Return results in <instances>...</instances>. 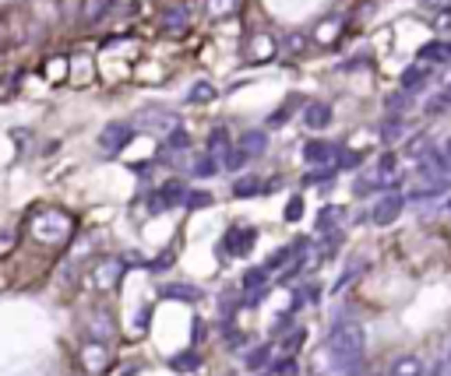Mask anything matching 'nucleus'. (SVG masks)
Masks as SVG:
<instances>
[{
    "mask_svg": "<svg viewBox=\"0 0 451 376\" xmlns=\"http://www.w3.org/2000/svg\"><path fill=\"white\" fill-rule=\"evenodd\" d=\"M194 362H198L194 355H176V359H173V369H191Z\"/></svg>",
    "mask_w": 451,
    "mask_h": 376,
    "instance_id": "nucleus-16",
    "label": "nucleus"
},
{
    "mask_svg": "<svg viewBox=\"0 0 451 376\" xmlns=\"http://www.w3.org/2000/svg\"><path fill=\"white\" fill-rule=\"evenodd\" d=\"M419 78H423V71H419V67H412V71H406V78H402V85H406V88H412V85H416Z\"/></svg>",
    "mask_w": 451,
    "mask_h": 376,
    "instance_id": "nucleus-18",
    "label": "nucleus"
},
{
    "mask_svg": "<svg viewBox=\"0 0 451 376\" xmlns=\"http://www.w3.org/2000/svg\"><path fill=\"white\" fill-rule=\"evenodd\" d=\"M300 214H304V201L293 197V201H289V208H286V218H289V222H296Z\"/></svg>",
    "mask_w": 451,
    "mask_h": 376,
    "instance_id": "nucleus-13",
    "label": "nucleus"
},
{
    "mask_svg": "<svg viewBox=\"0 0 451 376\" xmlns=\"http://www.w3.org/2000/svg\"><path fill=\"white\" fill-rule=\"evenodd\" d=\"M448 155H451V141H448Z\"/></svg>",
    "mask_w": 451,
    "mask_h": 376,
    "instance_id": "nucleus-22",
    "label": "nucleus"
},
{
    "mask_svg": "<svg viewBox=\"0 0 451 376\" xmlns=\"http://www.w3.org/2000/svg\"><path fill=\"white\" fill-rule=\"evenodd\" d=\"M251 243H254V229H233L222 246L229 250V254H240V250H247Z\"/></svg>",
    "mask_w": 451,
    "mask_h": 376,
    "instance_id": "nucleus-5",
    "label": "nucleus"
},
{
    "mask_svg": "<svg viewBox=\"0 0 451 376\" xmlns=\"http://www.w3.org/2000/svg\"><path fill=\"white\" fill-rule=\"evenodd\" d=\"M233 190H236L240 197H247V194H258V190H261V183H258V179H240Z\"/></svg>",
    "mask_w": 451,
    "mask_h": 376,
    "instance_id": "nucleus-11",
    "label": "nucleus"
},
{
    "mask_svg": "<svg viewBox=\"0 0 451 376\" xmlns=\"http://www.w3.org/2000/svg\"><path fill=\"white\" fill-rule=\"evenodd\" d=\"M399 214H402V197H384V201L374 208V222H377V225H392Z\"/></svg>",
    "mask_w": 451,
    "mask_h": 376,
    "instance_id": "nucleus-4",
    "label": "nucleus"
},
{
    "mask_svg": "<svg viewBox=\"0 0 451 376\" xmlns=\"http://www.w3.org/2000/svg\"><path fill=\"white\" fill-rule=\"evenodd\" d=\"M187 144H191V141H187V134H180V131L169 137V148H173V151H184Z\"/></svg>",
    "mask_w": 451,
    "mask_h": 376,
    "instance_id": "nucleus-15",
    "label": "nucleus"
},
{
    "mask_svg": "<svg viewBox=\"0 0 451 376\" xmlns=\"http://www.w3.org/2000/svg\"><path fill=\"white\" fill-rule=\"evenodd\" d=\"M448 214H451V201H448Z\"/></svg>",
    "mask_w": 451,
    "mask_h": 376,
    "instance_id": "nucleus-21",
    "label": "nucleus"
},
{
    "mask_svg": "<svg viewBox=\"0 0 451 376\" xmlns=\"http://www.w3.org/2000/svg\"><path fill=\"white\" fill-rule=\"evenodd\" d=\"M131 127L127 123H109V127H103V134H99V148L106 151V155H116L120 148H124L127 141H131Z\"/></svg>",
    "mask_w": 451,
    "mask_h": 376,
    "instance_id": "nucleus-2",
    "label": "nucleus"
},
{
    "mask_svg": "<svg viewBox=\"0 0 451 376\" xmlns=\"http://www.w3.org/2000/svg\"><path fill=\"white\" fill-rule=\"evenodd\" d=\"M444 102H451V88H448V91H444Z\"/></svg>",
    "mask_w": 451,
    "mask_h": 376,
    "instance_id": "nucleus-20",
    "label": "nucleus"
},
{
    "mask_svg": "<svg viewBox=\"0 0 451 376\" xmlns=\"http://www.w3.org/2000/svg\"><path fill=\"white\" fill-rule=\"evenodd\" d=\"M14 243H18V236H14V232H4V236H0V254H8Z\"/></svg>",
    "mask_w": 451,
    "mask_h": 376,
    "instance_id": "nucleus-17",
    "label": "nucleus"
},
{
    "mask_svg": "<svg viewBox=\"0 0 451 376\" xmlns=\"http://www.w3.org/2000/svg\"><path fill=\"white\" fill-rule=\"evenodd\" d=\"M240 148H244V155H258V151H264V134L261 131H251V134H244V141H240Z\"/></svg>",
    "mask_w": 451,
    "mask_h": 376,
    "instance_id": "nucleus-10",
    "label": "nucleus"
},
{
    "mask_svg": "<svg viewBox=\"0 0 451 376\" xmlns=\"http://www.w3.org/2000/svg\"><path fill=\"white\" fill-rule=\"evenodd\" d=\"M304 123H307V127H314V131L328 127V123H332V106H324V102H307Z\"/></svg>",
    "mask_w": 451,
    "mask_h": 376,
    "instance_id": "nucleus-3",
    "label": "nucleus"
},
{
    "mask_svg": "<svg viewBox=\"0 0 451 376\" xmlns=\"http://www.w3.org/2000/svg\"><path fill=\"white\" fill-rule=\"evenodd\" d=\"M304 155H307V162H324V159H332V144H324V141H311V144L304 148Z\"/></svg>",
    "mask_w": 451,
    "mask_h": 376,
    "instance_id": "nucleus-7",
    "label": "nucleus"
},
{
    "mask_svg": "<svg viewBox=\"0 0 451 376\" xmlns=\"http://www.w3.org/2000/svg\"><path fill=\"white\" fill-rule=\"evenodd\" d=\"M332 355L339 359V362H356L359 355H364V344H367V334H364V327L359 324H339L335 331H332Z\"/></svg>",
    "mask_w": 451,
    "mask_h": 376,
    "instance_id": "nucleus-1",
    "label": "nucleus"
},
{
    "mask_svg": "<svg viewBox=\"0 0 451 376\" xmlns=\"http://www.w3.org/2000/svg\"><path fill=\"white\" fill-rule=\"evenodd\" d=\"M162 21H166V28H180V25L187 21V14H184V11H169V14H166Z\"/></svg>",
    "mask_w": 451,
    "mask_h": 376,
    "instance_id": "nucleus-14",
    "label": "nucleus"
},
{
    "mask_svg": "<svg viewBox=\"0 0 451 376\" xmlns=\"http://www.w3.org/2000/svg\"><path fill=\"white\" fill-rule=\"evenodd\" d=\"M184 201H187V208H208V204H212V194H184Z\"/></svg>",
    "mask_w": 451,
    "mask_h": 376,
    "instance_id": "nucleus-12",
    "label": "nucleus"
},
{
    "mask_svg": "<svg viewBox=\"0 0 451 376\" xmlns=\"http://www.w3.org/2000/svg\"><path fill=\"white\" fill-rule=\"evenodd\" d=\"M444 56H451V46H448V43H430V46L419 49V60H444Z\"/></svg>",
    "mask_w": 451,
    "mask_h": 376,
    "instance_id": "nucleus-8",
    "label": "nucleus"
},
{
    "mask_svg": "<svg viewBox=\"0 0 451 376\" xmlns=\"http://www.w3.org/2000/svg\"><path fill=\"white\" fill-rule=\"evenodd\" d=\"M212 99H216V88L208 85V81L194 85V88H191V96H187V102H212Z\"/></svg>",
    "mask_w": 451,
    "mask_h": 376,
    "instance_id": "nucleus-9",
    "label": "nucleus"
},
{
    "mask_svg": "<svg viewBox=\"0 0 451 376\" xmlns=\"http://www.w3.org/2000/svg\"><path fill=\"white\" fill-rule=\"evenodd\" d=\"M419 373H423V366H419V359H412V355H406V359H399L392 366V376H419Z\"/></svg>",
    "mask_w": 451,
    "mask_h": 376,
    "instance_id": "nucleus-6",
    "label": "nucleus"
},
{
    "mask_svg": "<svg viewBox=\"0 0 451 376\" xmlns=\"http://www.w3.org/2000/svg\"><path fill=\"white\" fill-rule=\"evenodd\" d=\"M212 169H216L212 159H201V162H198V173H212Z\"/></svg>",
    "mask_w": 451,
    "mask_h": 376,
    "instance_id": "nucleus-19",
    "label": "nucleus"
}]
</instances>
